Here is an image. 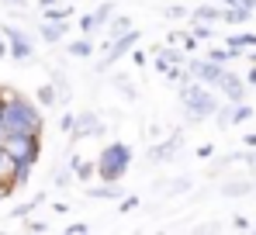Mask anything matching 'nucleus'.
<instances>
[{
	"label": "nucleus",
	"instance_id": "nucleus-36",
	"mask_svg": "<svg viewBox=\"0 0 256 235\" xmlns=\"http://www.w3.org/2000/svg\"><path fill=\"white\" fill-rule=\"evenodd\" d=\"M246 83H250V86H256V66L250 70V73H246Z\"/></svg>",
	"mask_w": 256,
	"mask_h": 235
},
{
	"label": "nucleus",
	"instance_id": "nucleus-13",
	"mask_svg": "<svg viewBox=\"0 0 256 235\" xmlns=\"http://www.w3.org/2000/svg\"><path fill=\"white\" fill-rule=\"evenodd\" d=\"M35 100H38L42 108H62V104H59V90H56V83L38 86V90H35Z\"/></svg>",
	"mask_w": 256,
	"mask_h": 235
},
{
	"label": "nucleus",
	"instance_id": "nucleus-41",
	"mask_svg": "<svg viewBox=\"0 0 256 235\" xmlns=\"http://www.w3.org/2000/svg\"><path fill=\"white\" fill-rule=\"evenodd\" d=\"M38 4H42V7H56L59 0H38Z\"/></svg>",
	"mask_w": 256,
	"mask_h": 235
},
{
	"label": "nucleus",
	"instance_id": "nucleus-18",
	"mask_svg": "<svg viewBox=\"0 0 256 235\" xmlns=\"http://www.w3.org/2000/svg\"><path fill=\"white\" fill-rule=\"evenodd\" d=\"M250 18H253V10H250V7H242V4L225 7V24H242V21H250Z\"/></svg>",
	"mask_w": 256,
	"mask_h": 235
},
{
	"label": "nucleus",
	"instance_id": "nucleus-37",
	"mask_svg": "<svg viewBox=\"0 0 256 235\" xmlns=\"http://www.w3.org/2000/svg\"><path fill=\"white\" fill-rule=\"evenodd\" d=\"M14 194V187H4V184H0V200H4V197H10Z\"/></svg>",
	"mask_w": 256,
	"mask_h": 235
},
{
	"label": "nucleus",
	"instance_id": "nucleus-19",
	"mask_svg": "<svg viewBox=\"0 0 256 235\" xmlns=\"http://www.w3.org/2000/svg\"><path fill=\"white\" fill-rule=\"evenodd\" d=\"M166 42L170 45H184V52H194L198 48V35H187V32H170Z\"/></svg>",
	"mask_w": 256,
	"mask_h": 235
},
{
	"label": "nucleus",
	"instance_id": "nucleus-29",
	"mask_svg": "<svg viewBox=\"0 0 256 235\" xmlns=\"http://www.w3.org/2000/svg\"><path fill=\"white\" fill-rule=\"evenodd\" d=\"M166 18H190V10L180 7V4H173V7H166Z\"/></svg>",
	"mask_w": 256,
	"mask_h": 235
},
{
	"label": "nucleus",
	"instance_id": "nucleus-23",
	"mask_svg": "<svg viewBox=\"0 0 256 235\" xmlns=\"http://www.w3.org/2000/svg\"><path fill=\"white\" fill-rule=\"evenodd\" d=\"M125 32H132V18H114V21L108 24V35H111V38H118V35H125Z\"/></svg>",
	"mask_w": 256,
	"mask_h": 235
},
{
	"label": "nucleus",
	"instance_id": "nucleus-8",
	"mask_svg": "<svg viewBox=\"0 0 256 235\" xmlns=\"http://www.w3.org/2000/svg\"><path fill=\"white\" fill-rule=\"evenodd\" d=\"M4 38L10 42V59H18V62H28L35 52H32V42L24 32H18L14 24H4Z\"/></svg>",
	"mask_w": 256,
	"mask_h": 235
},
{
	"label": "nucleus",
	"instance_id": "nucleus-20",
	"mask_svg": "<svg viewBox=\"0 0 256 235\" xmlns=\"http://www.w3.org/2000/svg\"><path fill=\"white\" fill-rule=\"evenodd\" d=\"M214 121H218L222 128H228V124H236V104H232V100H225V104H218V111H214Z\"/></svg>",
	"mask_w": 256,
	"mask_h": 235
},
{
	"label": "nucleus",
	"instance_id": "nucleus-11",
	"mask_svg": "<svg viewBox=\"0 0 256 235\" xmlns=\"http://www.w3.org/2000/svg\"><path fill=\"white\" fill-rule=\"evenodd\" d=\"M14 176H18V159L0 146V184H4V187H18Z\"/></svg>",
	"mask_w": 256,
	"mask_h": 235
},
{
	"label": "nucleus",
	"instance_id": "nucleus-34",
	"mask_svg": "<svg viewBox=\"0 0 256 235\" xmlns=\"http://www.w3.org/2000/svg\"><path fill=\"white\" fill-rule=\"evenodd\" d=\"M135 204H138V197H125V200H122V211H132Z\"/></svg>",
	"mask_w": 256,
	"mask_h": 235
},
{
	"label": "nucleus",
	"instance_id": "nucleus-1",
	"mask_svg": "<svg viewBox=\"0 0 256 235\" xmlns=\"http://www.w3.org/2000/svg\"><path fill=\"white\" fill-rule=\"evenodd\" d=\"M4 94V114H0V135L7 132H24V135H42V104H32L28 97L14 94V90H0Z\"/></svg>",
	"mask_w": 256,
	"mask_h": 235
},
{
	"label": "nucleus",
	"instance_id": "nucleus-9",
	"mask_svg": "<svg viewBox=\"0 0 256 235\" xmlns=\"http://www.w3.org/2000/svg\"><path fill=\"white\" fill-rule=\"evenodd\" d=\"M218 90H222L225 100H232V104H242V100H246V80H239L236 73H228V70H225V76L218 83Z\"/></svg>",
	"mask_w": 256,
	"mask_h": 235
},
{
	"label": "nucleus",
	"instance_id": "nucleus-31",
	"mask_svg": "<svg viewBox=\"0 0 256 235\" xmlns=\"http://www.w3.org/2000/svg\"><path fill=\"white\" fill-rule=\"evenodd\" d=\"M59 128H62V132H73V128H76V118H73V114H62Z\"/></svg>",
	"mask_w": 256,
	"mask_h": 235
},
{
	"label": "nucleus",
	"instance_id": "nucleus-38",
	"mask_svg": "<svg viewBox=\"0 0 256 235\" xmlns=\"http://www.w3.org/2000/svg\"><path fill=\"white\" fill-rule=\"evenodd\" d=\"M246 146H250V149H256V135H253V132L246 135Z\"/></svg>",
	"mask_w": 256,
	"mask_h": 235
},
{
	"label": "nucleus",
	"instance_id": "nucleus-2",
	"mask_svg": "<svg viewBox=\"0 0 256 235\" xmlns=\"http://www.w3.org/2000/svg\"><path fill=\"white\" fill-rule=\"evenodd\" d=\"M180 100H184V118L187 124H198V121H208L218 111V97L208 90V83H194V76L180 83Z\"/></svg>",
	"mask_w": 256,
	"mask_h": 235
},
{
	"label": "nucleus",
	"instance_id": "nucleus-35",
	"mask_svg": "<svg viewBox=\"0 0 256 235\" xmlns=\"http://www.w3.org/2000/svg\"><path fill=\"white\" fill-rule=\"evenodd\" d=\"M4 56H10V45H7V42L0 38V59H4Z\"/></svg>",
	"mask_w": 256,
	"mask_h": 235
},
{
	"label": "nucleus",
	"instance_id": "nucleus-39",
	"mask_svg": "<svg viewBox=\"0 0 256 235\" xmlns=\"http://www.w3.org/2000/svg\"><path fill=\"white\" fill-rule=\"evenodd\" d=\"M222 7H236V4H242V0H218Z\"/></svg>",
	"mask_w": 256,
	"mask_h": 235
},
{
	"label": "nucleus",
	"instance_id": "nucleus-17",
	"mask_svg": "<svg viewBox=\"0 0 256 235\" xmlns=\"http://www.w3.org/2000/svg\"><path fill=\"white\" fill-rule=\"evenodd\" d=\"M70 56H73V59H90V56H94V42H90V35L70 42Z\"/></svg>",
	"mask_w": 256,
	"mask_h": 235
},
{
	"label": "nucleus",
	"instance_id": "nucleus-4",
	"mask_svg": "<svg viewBox=\"0 0 256 235\" xmlns=\"http://www.w3.org/2000/svg\"><path fill=\"white\" fill-rule=\"evenodd\" d=\"M0 146L10 152V156L18 159V162H38L42 156V135H24V132H7V135H0Z\"/></svg>",
	"mask_w": 256,
	"mask_h": 235
},
{
	"label": "nucleus",
	"instance_id": "nucleus-7",
	"mask_svg": "<svg viewBox=\"0 0 256 235\" xmlns=\"http://www.w3.org/2000/svg\"><path fill=\"white\" fill-rule=\"evenodd\" d=\"M135 42H138V32H135V28H132V32H125V35H118V38H111V42H108V52H104V59L97 62V70H108V66H111L114 59L128 56Z\"/></svg>",
	"mask_w": 256,
	"mask_h": 235
},
{
	"label": "nucleus",
	"instance_id": "nucleus-40",
	"mask_svg": "<svg viewBox=\"0 0 256 235\" xmlns=\"http://www.w3.org/2000/svg\"><path fill=\"white\" fill-rule=\"evenodd\" d=\"M4 4H7V7H21L24 0H4Z\"/></svg>",
	"mask_w": 256,
	"mask_h": 235
},
{
	"label": "nucleus",
	"instance_id": "nucleus-5",
	"mask_svg": "<svg viewBox=\"0 0 256 235\" xmlns=\"http://www.w3.org/2000/svg\"><path fill=\"white\" fill-rule=\"evenodd\" d=\"M90 135H94V138H104L108 128L100 124V118L94 114V111H84V114H76V128L70 132V146H76L80 138H90Z\"/></svg>",
	"mask_w": 256,
	"mask_h": 235
},
{
	"label": "nucleus",
	"instance_id": "nucleus-12",
	"mask_svg": "<svg viewBox=\"0 0 256 235\" xmlns=\"http://www.w3.org/2000/svg\"><path fill=\"white\" fill-rule=\"evenodd\" d=\"M190 21H225V7H212V4H201L190 10Z\"/></svg>",
	"mask_w": 256,
	"mask_h": 235
},
{
	"label": "nucleus",
	"instance_id": "nucleus-22",
	"mask_svg": "<svg viewBox=\"0 0 256 235\" xmlns=\"http://www.w3.org/2000/svg\"><path fill=\"white\" fill-rule=\"evenodd\" d=\"M52 83H56V90H59V104H66V100H70V80H66V73L52 70Z\"/></svg>",
	"mask_w": 256,
	"mask_h": 235
},
{
	"label": "nucleus",
	"instance_id": "nucleus-25",
	"mask_svg": "<svg viewBox=\"0 0 256 235\" xmlns=\"http://www.w3.org/2000/svg\"><path fill=\"white\" fill-rule=\"evenodd\" d=\"M97 24H100V21H97V14H84V18H80V32H84V35H94V32H97Z\"/></svg>",
	"mask_w": 256,
	"mask_h": 235
},
{
	"label": "nucleus",
	"instance_id": "nucleus-30",
	"mask_svg": "<svg viewBox=\"0 0 256 235\" xmlns=\"http://www.w3.org/2000/svg\"><path fill=\"white\" fill-rule=\"evenodd\" d=\"M66 232H70V235H84V232H90V225H86V222H73Z\"/></svg>",
	"mask_w": 256,
	"mask_h": 235
},
{
	"label": "nucleus",
	"instance_id": "nucleus-32",
	"mask_svg": "<svg viewBox=\"0 0 256 235\" xmlns=\"http://www.w3.org/2000/svg\"><path fill=\"white\" fill-rule=\"evenodd\" d=\"M45 228H48L45 222H28V232H45Z\"/></svg>",
	"mask_w": 256,
	"mask_h": 235
},
{
	"label": "nucleus",
	"instance_id": "nucleus-26",
	"mask_svg": "<svg viewBox=\"0 0 256 235\" xmlns=\"http://www.w3.org/2000/svg\"><path fill=\"white\" fill-rule=\"evenodd\" d=\"M160 187H166L170 194H187V187H190V180H187V176H180V180H173V184H160Z\"/></svg>",
	"mask_w": 256,
	"mask_h": 235
},
{
	"label": "nucleus",
	"instance_id": "nucleus-42",
	"mask_svg": "<svg viewBox=\"0 0 256 235\" xmlns=\"http://www.w3.org/2000/svg\"><path fill=\"white\" fill-rule=\"evenodd\" d=\"M242 7H250V10H256V0H242Z\"/></svg>",
	"mask_w": 256,
	"mask_h": 235
},
{
	"label": "nucleus",
	"instance_id": "nucleus-28",
	"mask_svg": "<svg viewBox=\"0 0 256 235\" xmlns=\"http://www.w3.org/2000/svg\"><path fill=\"white\" fill-rule=\"evenodd\" d=\"M94 14H97V21H100V24H104V21H108V18H111V14H114V4H111V0H108V4H100V7H97V10H94Z\"/></svg>",
	"mask_w": 256,
	"mask_h": 235
},
{
	"label": "nucleus",
	"instance_id": "nucleus-3",
	"mask_svg": "<svg viewBox=\"0 0 256 235\" xmlns=\"http://www.w3.org/2000/svg\"><path fill=\"white\" fill-rule=\"evenodd\" d=\"M128 166H132V149H128L125 142H111V146L100 149L97 176H100L104 184H122L125 173H128Z\"/></svg>",
	"mask_w": 256,
	"mask_h": 235
},
{
	"label": "nucleus",
	"instance_id": "nucleus-16",
	"mask_svg": "<svg viewBox=\"0 0 256 235\" xmlns=\"http://www.w3.org/2000/svg\"><path fill=\"white\" fill-rule=\"evenodd\" d=\"M86 197H94V200H114V197H122V187H118V184H104V187H86Z\"/></svg>",
	"mask_w": 256,
	"mask_h": 235
},
{
	"label": "nucleus",
	"instance_id": "nucleus-6",
	"mask_svg": "<svg viewBox=\"0 0 256 235\" xmlns=\"http://www.w3.org/2000/svg\"><path fill=\"white\" fill-rule=\"evenodd\" d=\"M187 70H190V76H194V80H201V83H208V86H218L222 76H225V66L214 62V59H190Z\"/></svg>",
	"mask_w": 256,
	"mask_h": 235
},
{
	"label": "nucleus",
	"instance_id": "nucleus-15",
	"mask_svg": "<svg viewBox=\"0 0 256 235\" xmlns=\"http://www.w3.org/2000/svg\"><path fill=\"white\" fill-rule=\"evenodd\" d=\"M38 35H42L45 42H62V35H66V21H45L42 28H38Z\"/></svg>",
	"mask_w": 256,
	"mask_h": 235
},
{
	"label": "nucleus",
	"instance_id": "nucleus-21",
	"mask_svg": "<svg viewBox=\"0 0 256 235\" xmlns=\"http://www.w3.org/2000/svg\"><path fill=\"white\" fill-rule=\"evenodd\" d=\"M73 18V7L70 4H56V7H45V21H66Z\"/></svg>",
	"mask_w": 256,
	"mask_h": 235
},
{
	"label": "nucleus",
	"instance_id": "nucleus-14",
	"mask_svg": "<svg viewBox=\"0 0 256 235\" xmlns=\"http://www.w3.org/2000/svg\"><path fill=\"white\" fill-rule=\"evenodd\" d=\"M253 184L256 180H232V184H222V194L225 197H246V194H253Z\"/></svg>",
	"mask_w": 256,
	"mask_h": 235
},
{
	"label": "nucleus",
	"instance_id": "nucleus-24",
	"mask_svg": "<svg viewBox=\"0 0 256 235\" xmlns=\"http://www.w3.org/2000/svg\"><path fill=\"white\" fill-rule=\"evenodd\" d=\"M73 176H76V170H73V166H66V170H56V173H52L56 187H70V184H73Z\"/></svg>",
	"mask_w": 256,
	"mask_h": 235
},
{
	"label": "nucleus",
	"instance_id": "nucleus-27",
	"mask_svg": "<svg viewBox=\"0 0 256 235\" xmlns=\"http://www.w3.org/2000/svg\"><path fill=\"white\" fill-rule=\"evenodd\" d=\"M94 173H97V162H80V166H76V176H80V180H90Z\"/></svg>",
	"mask_w": 256,
	"mask_h": 235
},
{
	"label": "nucleus",
	"instance_id": "nucleus-33",
	"mask_svg": "<svg viewBox=\"0 0 256 235\" xmlns=\"http://www.w3.org/2000/svg\"><path fill=\"white\" fill-rule=\"evenodd\" d=\"M212 152H214V146H198V156H201V159H208Z\"/></svg>",
	"mask_w": 256,
	"mask_h": 235
},
{
	"label": "nucleus",
	"instance_id": "nucleus-10",
	"mask_svg": "<svg viewBox=\"0 0 256 235\" xmlns=\"http://www.w3.org/2000/svg\"><path fill=\"white\" fill-rule=\"evenodd\" d=\"M184 146V132H173L166 142H160V146H152L149 149V156H152V162H166V159L176 156V149Z\"/></svg>",
	"mask_w": 256,
	"mask_h": 235
}]
</instances>
